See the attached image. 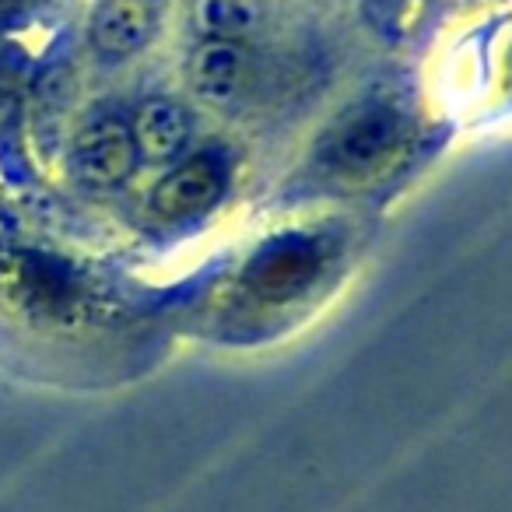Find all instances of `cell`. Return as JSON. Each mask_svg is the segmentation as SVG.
Instances as JSON below:
<instances>
[{
	"instance_id": "obj_1",
	"label": "cell",
	"mask_w": 512,
	"mask_h": 512,
	"mask_svg": "<svg viewBox=\"0 0 512 512\" xmlns=\"http://www.w3.org/2000/svg\"><path fill=\"white\" fill-rule=\"evenodd\" d=\"M407 141V120L390 102H369L341 123L330 141V165L351 179L383 172Z\"/></svg>"
},
{
	"instance_id": "obj_2",
	"label": "cell",
	"mask_w": 512,
	"mask_h": 512,
	"mask_svg": "<svg viewBox=\"0 0 512 512\" xmlns=\"http://www.w3.org/2000/svg\"><path fill=\"white\" fill-rule=\"evenodd\" d=\"M134 130L120 116H99L92 120L71 148V172L92 190H109L120 186L137 165Z\"/></svg>"
},
{
	"instance_id": "obj_3",
	"label": "cell",
	"mask_w": 512,
	"mask_h": 512,
	"mask_svg": "<svg viewBox=\"0 0 512 512\" xmlns=\"http://www.w3.org/2000/svg\"><path fill=\"white\" fill-rule=\"evenodd\" d=\"M225 193V169L211 155H197L169 169L151 190V214L162 221H190L207 214Z\"/></svg>"
},
{
	"instance_id": "obj_4",
	"label": "cell",
	"mask_w": 512,
	"mask_h": 512,
	"mask_svg": "<svg viewBox=\"0 0 512 512\" xmlns=\"http://www.w3.org/2000/svg\"><path fill=\"white\" fill-rule=\"evenodd\" d=\"M249 50L242 43L204 39L186 57V81L193 95L214 109H228L242 99L249 85Z\"/></svg>"
},
{
	"instance_id": "obj_5",
	"label": "cell",
	"mask_w": 512,
	"mask_h": 512,
	"mask_svg": "<svg viewBox=\"0 0 512 512\" xmlns=\"http://www.w3.org/2000/svg\"><path fill=\"white\" fill-rule=\"evenodd\" d=\"M155 36V11L141 0H102L92 15V43L106 57H130Z\"/></svg>"
},
{
	"instance_id": "obj_6",
	"label": "cell",
	"mask_w": 512,
	"mask_h": 512,
	"mask_svg": "<svg viewBox=\"0 0 512 512\" xmlns=\"http://www.w3.org/2000/svg\"><path fill=\"white\" fill-rule=\"evenodd\" d=\"M130 130H134L137 155L151 158V162H172V158L183 155L193 123H190V113H186L176 99L158 95V99L144 102Z\"/></svg>"
},
{
	"instance_id": "obj_7",
	"label": "cell",
	"mask_w": 512,
	"mask_h": 512,
	"mask_svg": "<svg viewBox=\"0 0 512 512\" xmlns=\"http://www.w3.org/2000/svg\"><path fill=\"white\" fill-rule=\"evenodd\" d=\"M190 22L204 39L242 43L260 25V4L256 0H193Z\"/></svg>"
},
{
	"instance_id": "obj_8",
	"label": "cell",
	"mask_w": 512,
	"mask_h": 512,
	"mask_svg": "<svg viewBox=\"0 0 512 512\" xmlns=\"http://www.w3.org/2000/svg\"><path fill=\"white\" fill-rule=\"evenodd\" d=\"M313 271H316V256L309 253L306 246H292L274 256V260H267L264 285H267V292H271V288L274 292H292V288H299Z\"/></svg>"
},
{
	"instance_id": "obj_9",
	"label": "cell",
	"mask_w": 512,
	"mask_h": 512,
	"mask_svg": "<svg viewBox=\"0 0 512 512\" xmlns=\"http://www.w3.org/2000/svg\"><path fill=\"white\" fill-rule=\"evenodd\" d=\"M141 4H148V8H151V4H155V0H141Z\"/></svg>"
},
{
	"instance_id": "obj_10",
	"label": "cell",
	"mask_w": 512,
	"mask_h": 512,
	"mask_svg": "<svg viewBox=\"0 0 512 512\" xmlns=\"http://www.w3.org/2000/svg\"><path fill=\"white\" fill-rule=\"evenodd\" d=\"M0 4H11V0H0Z\"/></svg>"
}]
</instances>
